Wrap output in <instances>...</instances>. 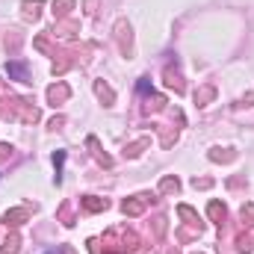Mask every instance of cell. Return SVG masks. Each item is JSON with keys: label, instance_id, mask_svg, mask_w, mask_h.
<instances>
[{"label": "cell", "instance_id": "cell-1", "mask_svg": "<svg viewBox=\"0 0 254 254\" xmlns=\"http://www.w3.org/2000/svg\"><path fill=\"white\" fill-rule=\"evenodd\" d=\"M30 219V207H15V210H6L3 213V225L6 228H18Z\"/></svg>", "mask_w": 254, "mask_h": 254}, {"label": "cell", "instance_id": "cell-2", "mask_svg": "<svg viewBox=\"0 0 254 254\" xmlns=\"http://www.w3.org/2000/svg\"><path fill=\"white\" fill-rule=\"evenodd\" d=\"M6 74H9V80H18V83H33V74H30L27 63H6Z\"/></svg>", "mask_w": 254, "mask_h": 254}, {"label": "cell", "instance_id": "cell-3", "mask_svg": "<svg viewBox=\"0 0 254 254\" xmlns=\"http://www.w3.org/2000/svg\"><path fill=\"white\" fill-rule=\"evenodd\" d=\"M148 198H151V195H136V198H127L125 204H122V213H125V216H139V213H145Z\"/></svg>", "mask_w": 254, "mask_h": 254}, {"label": "cell", "instance_id": "cell-4", "mask_svg": "<svg viewBox=\"0 0 254 254\" xmlns=\"http://www.w3.org/2000/svg\"><path fill=\"white\" fill-rule=\"evenodd\" d=\"M80 207H83L86 213H101V210L110 207V201H107V198H98V195H86V198H80Z\"/></svg>", "mask_w": 254, "mask_h": 254}, {"label": "cell", "instance_id": "cell-5", "mask_svg": "<svg viewBox=\"0 0 254 254\" xmlns=\"http://www.w3.org/2000/svg\"><path fill=\"white\" fill-rule=\"evenodd\" d=\"M68 95H71V89H68L65 83H57V86H51V89H48V101H51L54 107H57V104H65V101H68Z\"/></svg>", "mask_w": 254, "mask_h": 254}, {"label": "cell", "instance_id": "cell-6", "mask_svg": "<svg viewBox=\"0 0 254 254\" xmlns=\"http://www.w3.org/2000/svg\"><path fill=\"white\" fill-rule=\"evenodd\" d=\"M86 145H89V148H92V154H95V160H98V163H104V166H107V169H110V166H113V157H110V154H104V151H101V142H98V139H95V136H89V139H86Z\"/></svg>", "mask_w": 254, "mask_h": 254}, {"label": "cell", "instance_id": "cell-7", "mask_svg": "<svg viewBox=\"0 0 254 254\" xmlns=\"http://www.w3.org/2000/svg\"><path fill=\"white\" fill-rule=\"evenodd\" d=\"M166 86H169V89H175L178 95H184V89H187V86H184V80H181V74H178V71H172V68H166Z\"/></svg>", "mask_w": 254, "mask_h": 254}, {"label": "cell", "instance_id": "cell-8", "mask_svg": "<svg viewBox=\"0 0 254 254\" xmlns=\"http://www.w3.org/2000/svg\"><path fill=\"white\" fill-rule=\"evenodd\" d=\"M207 213H210V219H213L216 225H222V222H225V216H228V210H225V204H219V201H210V207H207Z\"/></svg>", "mask_w": 254, "mask_h": 254}, {"label": "cell", "instance_id": "cell-9", "mask_svg": "<svg viewBox=\"0 0 254 254\" xmlns=\"http://www.w3.org/2000/svg\"><path fill=\"white\" fill-rule=\"evenodd\" d=\"M213 95H216L213 86H201V89L195 92V104H198V107H207V104L213 101Z\"/></svg>", "mask_w": 254, "mask_h": 254}, {"label": "cell", "instance_id": "cell-10", "mask_svg": "<svg viewBox=\"0 0 254 254\" xmlns=\"http://www.w3.org/2000/svg\"><path fill=\"white\" fill-rule=\"evenodd\" d=\"M95 92H98V98H101L104 104H113V101H116V95H113V89H110L107 83H101V80L95 83Z\"/></svg>", "mask_w": 254, "mask_h": 254}, {"label": "cell", "instance_id": "cell-11", "mask_svg": "<svg viewBox=\"0 0 254 254\" xmlns=\"http://www.w3.org/2000/svg\"><path fill=\"white\" fill-rule=\"evenodd\" d=\"M18 246H21V237L12 234V237H6V243L0 246V254H18Z\"/></svg>", "mask_w": 254, "mask_h": 254}, {"label": "cell", "instance_id": "cell-12", "mask_svg": "<svg viewBox=\"0 0 254 254\" xmlns=\"http://www.w3.org/2000/svg\"><path fill=\"white\" fill-rule=\"evenodd\" d=\"M74 33H77V24H74V21H68V24H57V27H54V36H63V39H71Z\"/></svg>", "mask_w": 254, "mask_h": 254}, {"label": "cell", "instance_id": "cell-13", "mask_svg": "<svg viewBox=\"0 0 254 254\" xmlns=\"http://www.w3.org/2000/svg\"><path fill=\"white\" fill-rule=\"evenodd\" d=\"M39 12H42V3H36V0H27V3H24V18H27V21H36Z\"/></svg>", "mask_w": 254, "mask_h": 254}, {"label": "cell", "instance_id": "cell-14", "mask_svg": "<svg viewBox=\"0 0 254 254\" xmlns=\"http://www.w3.org/2000/svg\"><path fill=\"white\" fill-rule=\"evenodd\" d=\"M71 9H74V0H54V15L57 18H65Z\"/></svg>", "mask_w": 254, "mask_h": 254}, {"label": "cell", "instance_id": "cell-15", "mask_svg": "<svg viewBox=\"0 0 254 254\" xmlns=\"http://www.w3.org/2000/svg\"><path fill=\"white\" fill-rule=\"evenodd\" d=\"M181 190V184H178V178H163V184H160V195H172V192Z\"/></svg>", "mask_w": 254, "mask_h": 254}, {"label": "cell", "instance_id": "cell-16", "mask_svg": "<svg viewBox=\"0 0 254 254\" xmlns=\"http://www.w3.org/2000/svg\"><path fill=\"white\" fill-rule=\"evenodd\" d=\"M234 246H237V252H240V254H249L254 249V240H252V237H243V234H240V237L234 240Z\"/></svg>", "mask_w": 254, "mask_h": 254}, {"label": "cell", "instance_id": "cell-17", "mask_svg": "<svg viewBox=\"0 0 254 254\" xmlns=\"http://www.w3.org/2000/svg\"><path fill=\"white\" fill-rule=\"evenodd\" d=\"M240 219H243V228H254V204H246L240 210Z\"/></svg>", "mask_w": 254, "mask_h": 254}, {"label": "cell", "instance_id": "cell-18", "mask_svg": "<svg viewBox=\"0 0 254 254\" xmlns=\"http://www.w3.org/2000/svg\"><path fill=\"white\" fill-rule=\"evenodd\" d=\"M166 107V98H160V95H151L148 98V104H145V110L148 113H157V110H163Z\"/></svg>", "mask_w": 254, "mask_h": 254}, {"label": "cell", "instance_id": "cell-19", "mask_svg": "<svg viewBox=\"0 0 254 254\" xmlns=\"http://www.w3.org/2000/svg\"><path fill=\"white\" fill-rule=\"evenodd\" d=\"M148 145H151V139H139V142L127 145V154H130V157H139V154H142V151H145Z\"/></svg>", "mask_w": 254, "mask_h": 254}, {"label": "cell", "instance_id": "cell-20", "mask_svg": "<svg viewBox=\"0 0 254 254\" xmlns=\"http://www.w3.org/2000/svg\"><path fill=\"white\" fill-rule=\"evenodd\" d=\"M178 213H181L184 219H190L192 225H198V213H195L192 207H187V204H181V207H178ZM198 228H201V225H198Z\"/></svg>", "mask_w": 254, "mask_h": 254}, {"label": "cell", "instance_id": "cell-21", "mask_svg": "<svg viewBox=\"0 0 254 254\" xmlns=\"http://www.w3.org/2000/svg\"><path fill=\"white\" fill-rule=\"evenodd\" d=\"M63 163H65V151L54 154V166H57V184H60V175H63Z\"/></svg>", "mask_w": 254, "mask_h": 254}, {"label": "cell", "instance_id": "cell-22", "mask_svg": "<svg viewBox=\"0 0 254 254\" xmlns=\"http://www.w3.org/2000/svg\"><path fill=\"white\" fill-rule=\"evenodd\" d=\"M210 160H213V163H228V160H234V154H222V151L216 148V151H210Z\"/></svg>", "mask_w": 254, "mask_h": 254}, {"label": "cell", "instance_id": "cell-23", "mask_svg": "<svg viewBox=\"0 0 254 254\" xmlns=\"http://www.w3.org/2000/svg\"><path fill=\"white\" fill-rule=\"evenodd\" d=\"M60 219H63V225H68V228L74 225V216H71V207H68V204L60 210Z\"/></svg>", "mask_w": 254, "mask_h": 254}, {"label": "cell", "instance_id": "cell-24", "mask_svg": "<svg viewBox=\"0 0 254 254\" xmlns=\"http://www.w3.org/2000/svg\"><path fill=\"white\" fill-rule=\"evenodd\" d=\"M192 187H195V190H210V187H213V181H210V178H195V181H192Z\"/></svg>", "mask_w": 254, "mask_h": 254}, {"label": "cell", "instance_id": "cell-25", "mask_svg": "<svg viewBox=\"0 0 254 254\" xmlns=\"http://www.w3.org/2000/svg\"><path fill=\"white\" fill-rule=\"evenodd\" d=\"M18 45H21V36H6V48L18 51Z\"/></svg>", "mask_w": 254, "mask_h": 254}, {"label": "cell", "instance_id": "cell-26", "mask_svg": "<svg viewBox=\"0 0 254 254\" xmlns=\"http://www.w3.org/2000/svg\"><path fill=\"white\" fill-rule=\"evenodd\" d=\"M12 157V145H0V163H6Z\"/></svg>", "mask_w": 254, "mask_h": 254}, {"label": "cell", "instance_id": "cell-27", "mask_svg": "<svg viewBox=\"0 0 254 254\" xmlns=\"http://www.w3.org/2000/svg\"><path fill=\"white\" fill-rule=\"evenodd\" d=\"M0 92H6V83H0Z\"/></svg>", "mask_w": 254, "mask_h": 254}, {"label": "cell", "instance_id": "cell-28", "mask_svg": "<svg viewBox=\"0 0 254 254\" xmlns=\"http://www.w3.org/2000/svg\"><path fill=\"white\" fill-rule=\"evenodd\" d=\"M195 254H198V252H195Z\"/></svg>", "mask_w": 254, "mask_h": 254}]
</instances>
